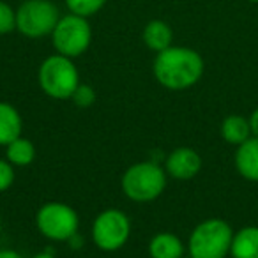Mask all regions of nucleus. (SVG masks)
<instances>
[{"mask_svg": "<svg viewBox=\"0 0 258 258\" xmlns=\"http://www.w3.org/2000/svg\"><path fill=\"white\" fill-rule=\"evenodd\" d=\"M204 58L187 46H170L159 51L152 64L154 78L168 90H186L204 76Z\"/></svg>", "mask_w": 258, "mask_h": 258, "instance_id": "1", "label": "nucleus"}, {"mask_svg": "<svg viewBox=\"0 0 258 258\" xmlns=\"http://www.w3.org/2000/svg\"><path fill=\"white\" fill-rule=\"evenodd\" d=\"M168 173L154 161H144L129 166L120 179L122 193L137 204L154 202L166 187Z\"/></svg>", "mask_w": 258, "mask_h": 258, "instance_id": "2", "label": "nucleus"}, {"mask_svg": "<svg viewBox=\"0 0 258 258\" xmlns=\"http://www.w3.org/2000/svg\"><path fill=\"white\" fill-rule=\"evenodd\" d=\"M37 82L46 96L53 99H71L80 85V73L73 58L55 53L46 57L39 66Z\"/></svg>", "mask_w": 258, "mask_h": 258, "instance_id": "3", "label": "nucleus"}, {"mask_svg": "<svg viewBox=\"0 0 258 258\" xmlns=\"http://www.w3.org/2000/svg\"><path fill=\"white\" fill-rule=\"evenodd\" d=\"M232 226L219 218H211L195 226L187 249L191 258H225L232 247Z\"/></svg>", "mask_w": 258, "mask_h": 258, "instance_id": "4", "label": "nucleus"}, {"mask_svg": "<svg viewBox=\"0 0 258 258\" xmlns=\"http://www.w3.org/2000/svg\"><path fill=\"white\" fill-rule=\"evenodd\" d=\"M50 37L57 53L76 58L89 50L92 43V27L89 23V18L69 13L66 16H60Z\"/></svg>", "mask_w": 258, "mask_h": 258, "instance_id": "5", "label": "nucleus"}, {"mask_svg": "<svg viewBox=\"0 0 258 258\" xmlns=\"http://www.w3.org/2000/svg\"><path fill=\"white\" fill-rule=\"evenodd\" d=\"M58 20L60 13L51 0H25L16 9V30L29 39L51 36Z\"/></svg>", "mask_w": 258, "mask_h": 258, "instance_id": "6", "label": "nucleus"}, {"mask_svg": "<svg viewBox=\"0 0 258 258\" xmlns=\"http://www.w3.org/2000/svg\"><path fill=\"white\" fill-rule=\"evenodd\" d=\"M36 226L43 237L57 242L71 240L78 235L80 218L73 207L62 202H48L36 214Z\"/></svg>", "mask_w": 258, "mask_h": 258, "instance_id": "7", "label": "nucleus"}, {"mask_svg": "<svg viewBox=\"0 0 258 258\" xmlns=\"http://www.w3.org/2000/svg\"><path fill=\"white\" fill-rule=\"evenodd\" d=\"M131 235V221L125 212L106 209L92 223V240L101 251H118Z\"/></svg>", "mask_w": 258, "mask_h": 258, "instance_id": "8", "label": "nucleus"}, {"mask_svg": "<svg viewBox=\"0 0 258 258\" xmlns=\"http://www.w3.org/2000/svg\"><path fill=\"white\" fill-rule=\"evenodd\" d=\"M202 168V158L197 151L189 147H179L168 154L165 170L168 177L177 180H189L198 175Z\"/></svg>", "mask_w": 258, "mask_h": 258, "instance_id": "9", "label": "nucleus"}, {"mask_svg": "<svg viewBox=\"0 0 258 258\" xmlns=\"http://www.w3.org/2000/svg\"><path fill=\"white\" fill-rule=\"evenodd\" d=\"M237 172L247 180L258 182V138H247L244 144L237 145L235 152Z\"/></svg>", "mask_w": 258, "mask_h": 258, "instance_id": "10", "label": "nucleus"}, {"mask_svg": "<svg viewBox=\"0 0 258 258\" xmlns=\"http://www.w3.org/2000/svg\"><path fill=\"white\" fill-rule=\"evenodd\" d=\"M23 120L20 111L13 104L0 101V145H9L22 137Z\"/></svg>", "mask_w": 258, "mask_h": 258, "instance_id": "11", "label": "nucleus"}, {"mask_svg": "<svg viewBox=\"0 0 258 258\" xmlns=\"http://www.w3.org/2000/svg\"><path fill=\"white\" fill-rule=\"evenodd\" d=\"M142 39H144L145 46H147L149 50L159 53V51L172 46V41H173L172 27L166 22H163V20H151V22L144 27Z\"/></svg>", "mask_w": 258, "mask_h": 258, "instance_id": "12", "label": "nucleus"}, {"mask_svg": "<svg viewBox=\"0 0 258 258\" xmlns=\"http://www.w3.org/2000/svg\"><path fill=\"white\" fill-rule=\"evenodd\" d=\"M184 244L175 233L159 232L149 242V256L151 258H182Z\"/></svg>", "mask_w": 258, "mask_h": 258, "instance_id": "13", "label": "nucleus"}, {"mask_svg": "<svg viewBox=\"0 0 258 258\" xmlns=\"http://www.w3.org/2000/svg\"><path fill=\"white\" fill-rule=\"evenodd\" d=\"M232 258H258V226H244L233 233Z\"/></svg>", "mask_w": 258, "mask_h": 258, "instance_id": "14", "label": "nucleus"}, {"mask_svg": "<svg viewBox=\"0 0 258 258\" xmlns=\"http://www.w3.org/2000/svg\"><path fill=\"white\" fill-rule=\"evenodd\" d=\"M221 137L232 145H240L251 138L249 120L242 115H228L221 124Z\"/></svg>", "mask_w": 258, "mask_h": 258, "instance_id": "15", "label": "nucleus"}, {"mask_svg": "<svg viewBox=\"0 0 258 258\" xmlns=\"http://www.w3.org/2000/svg\"><path fill=\"white\" fill-rule=\"evenodd\" d=\"M6 159L13 166H29L36 159V147L30 140L20 137L6 145Z\"/></svg>", "mask_w": 258, "mask_h": 258, "instance_id": "16", "label": "nucleus"}, {"mask_svg": "<svg viewBox=\"0 0 258 258\" xmlns=\"http://www.w3.org/2000/svg\"><path fill=\"white\" fill-rule=\"evenodd\" d=\"M64 4L69 9V13L90 18L108 4V0H64Z\"/></svg>", "mask_w": 258, "mask_h": 258, "instance_id": "17", "label": "nucleus"}, {"mask_svg": "<svg viewBox=\"0 0 258 258\" xmlns=\"http://www.w3.org/2000/svg\"><path fill=\"white\" fill-rule=\"evenodd\" d=\"M16 30V9L0 0V36H8Z\"/></svg>", "mask_w": 258, "mask_h": 258, "instance_id": "18", "label": "nucleus"}, {"mask_svg": "<svg viewBox=\"0 0 258 258\" xmlns=\"http://www.w3.org/2000/svg\"><path fill=\"white\" fill-rule=\"evenodd\" d=\"M96 90L92 89L87 83H80L78 89L75 90V94L71 96L73 103L76 104L78 108H90L94 103H96Z\"/></svg>", "mask_w": 258, "mask_h": 258, "instance_id": "19", "label": "nucleus"}, {"mask_svg": "<svg viewBox=\"0 0 258 258\" xmlns=\"http://www.w3.org/2000/svg\"><path fill=\"white\" fill-rule=\"evenodd\" d=\"M15 182V166L8 159H0V193L8 191Z\"/></svg>", "mask_w": 258, "mask_h": 258, "instance_id": "20", "label": "nucleus"}, {"mask_svg": "<svg viewBox=\"0 0 258 258\" xmlns=\"http://www.w3.org/2000/svg\"><path fill=\"white\" fill-rule=\"evenodd\" d=\"M249 125H251V135L258 138V108L251 113L249 117Z\"/></svg>", "mask_w": 258, "mask_h": 258, "instance_id": "21", "label": "nucleus"}, {"mask_svg": "<svg viewBox=\"0 0 258 258\" xmlns=\"http://www.w3.org/2000/svg\"><path fill=\"white\" fill-rule=\"evenodd\" d=\"M0 258H23V256L15 249H0Z\"/></svg>", "mask_w": 258, "mask_h": 258, "instance_id": "22", "label": "nucleus"}, {"mask_svg": "<svg viewBox=\"0 0 258 258\" xmlns=\"http://www.w3.org/2000/svg\"><path fill=\"white\" fill-rule=\"evenodd\" d=\"M32 258H55V256L50 253H37V254H34Z\"/></svg>", "mask_w": 258, "mask_h": 258, "instance_id": "23", "label": "nucleus"}, {"mask_svg": "<svg viewBox=\"0 0 258 258\" xmlns=\"http://www.w3.org/2000/svg\"><path fill=\"white\" fill-rule=\"evenodd\" d=\"M247 2H253V4H258V0H247Z\"/></svg>", "mask_w": 258, "mask_h": 258, "instance_id": "24", "label": "nucleus"}]
</instances>
